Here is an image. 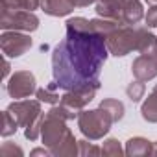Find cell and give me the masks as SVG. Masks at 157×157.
Instances as JSON below:
<instances>
[{
  "mask_svg": "<svg viewBox=\"0 0 157 157\" xmlns=\"http://www.w3.org/2000/svg\"><path fill=\"white\" fill-rule=\"evenodd\" d=\"M67 37L52 52L54 82L63 91L98 83L109 56L105 35L93 30L89 19L74 17L67 22Z\"/></svg>",
  "mask_w": 157,
  "mask_h": 157,
  "instance_id": "1",
  "label": "cell"
},
{
  "mask_svg": "<svg viewBox=\"0 0 157 157\" xmlns=\"http://www.w3.org/2000/svg\"><path fill=\"white\" fill-rule=\"evenodd\" d=\"M67 120L54 117L50 113L44 115L43 128H41V139L43 144L50 150L56 157H70L78 155V140L74 139L72 131L65 124Z\"/></svg>",
  "mask_w": 157,
  "mask_h": 157,
  "instance_id": "2",
  "label": "cell"
},
{
  "mask_svg": "<svg viewBox=\"0 0 157 157\" xmlns=\"http://www.w3.org/2000/svg\"><path fill=\"white\" fill-rule=\"evenodd\" d=\"M8 111L19 122V126L24 128V137L28 140H37L41 137L44 113L41 111L39 100H15L13 104H10Z\"/></svg>",
  "mask_w": 157,
  "mask_h": 157,
  "instance_id": "3",
  "label": "cell"
},
{
  "mask_svg": "<svg viewBox=\"0 0 157 157\" xmlns=\"http://www.w3.org/2000/svg\"><path fill=\"white\" fill-rule=\"evenodd\" d=\"M78 128L83 133L85 139L89 140H98L102 139L104 135L109 133L111 126L115 124L113 117L104 109V107H98V109H91V111H85L82 109L78 113Z\"/></svg>",
  "mask_w": 157,
  "mask_h": 157,
  "instance_id": "4",
  "label": "cell"
},
{
  "mask_svg": "<svg viewBox=\"0 0 157 157\" xmlns=\"http://www.w3.org/2000/svg\"><path fill=\"white\" fill-rule=\"evenodd\" d=\"M0 28L2 30H17V32H35L39 28V19L33 11L17 10L0 0Z\"/></svg>",
  "mask_w": 157,
  "mask_h": 157,
  "instance_id": "5",
  "label": "cell"
},
{
  "mask_svg": "<svg viewBox=\"0 0 157 157\" xmlns=\"http://www.w3.org/2000/svg\"><path fill=\"white\" fill-rule=\"evenodd\" d=\"M140 32H142V28H135V26H129V24H120L117 30H113L105 37L109 54H113L117 57H124L129 52L137 50L139 41H140Z\"/></svg>",
  "mask_w": 157,
  "mask_h": 157,
  "instance_id": "6",
  "label": "cell"
},
{
  "mask_svg": "<svg viewBox=\"0 0 157 157\" xmlns=\"http://www.w3.org/2000/svg\"><path fill=\"white\" fill-rule=\"evenodd\" d=\"M6 91L15 100H24V98L32 96L37 91L35 76L30 70H17V72H13L11 78L8 80V83H6Z\"/></svg>",
  "mask_w": 157,
  "mask_h": 157,
  "instance_id": "7",
  "label": "cell"
},
{
  "mask_svg": "<svg viewBox=\"0 0 157 157\" xmlns=\"http://www.w3.org/2000/svg\"><path fill=\"white\" fill-rule=\"evenodd\" d=\"M0 48L6 57H21L32 48V37L26 32L4 30L0 35Z\"/></svg>",
  "mask_w": 157,
  "mask_h": 157,
  "instance_id": "8",
  "label": "cell"
},
{
  "mask_svg": "<svg viewBox=\"0 0 157 157\" xmlns=\"http://www.w3.org/2000/svg\"><path fill=\"white\" fill-rule=\"evenodd\" d=\"M98 89H100V82L85 85V87H78V89H72V91H65V94L61 96V104H65L70 109L80 113L94 98V94L98 93Z\"/></svg>",
  "mask_w": 157,
  "mask_h": 157,
  "instance_id": "9",
  "label": "cell"
},
{
  "mask_svg": "<svg viewBox=\"0 0 157 157\" xmlns=\"http://www.w3.org/2000/svg\"><path fill=\"white\" fill-rule=\"evenodd\" d=\"M131 72L135 80L140 82H150L157 76V61L151 54H140L133 63H131Z\"/></svg>",
  "mask_w": 157,
  "mask_h": 157,
  "instance_id": "10",
  "label": "cell"
},
{
  "mask_svg": "<svg viewBox=\"0 0 157 157\" xmlns=\"http://www.w3.org/2000/svg\"><path fill=\"white\" fill-rule=\"evenodd\" d=\"M120 8H122V24L135 26L144 17L140 0H120Z\"/></svg>",
  "mask_w": 157,
  "mask_h": 157,
  "instance_id": "11",
  "label": "cell"
},
{
  "mask_svg": "<svg viewBox=\"0 0 157 157\" xmlns=\"http://www.w3.org/2000/svg\"><path fill=\"white\" fill-rule=\"evenodd\" d=\"M96 13L98 17L111 19L122 24V8L120 0H96Z\"/></svg>",
  "mask_w": 157,
  "mask_h": 157,
  "instance_id": "12",
  "label": "cell"
},
{
  "mask_svg": "<svg viewBox=\"0 0 157 157\" xmlns=\"http://www.w3.org/2000/svg\"><path fill=\"white\" fill-rule=\"evenodd\" d=\"M41 8L50 17H67L74 10L70 0H41Z\"/></svg>",
  "mask_w": 157,
  "mask_h": 157,
  "instance_id": "13",
  "label": "cell"
},
{
  "mask_svg": "<svg viewBox=\"0 0 157 157\" xmlns=\"http://www.w3.org/2000/svg\"><path fill=\"white\" fill-rule=\"evenodd\" d=\"M151 148H153L151 140H148L144 137H133L126 142V155H129V157L151 155Z\"/></svg>",
  "mask_w": 157,
  "mask_h": 157,
  "instance_id": "14",
  "label": "cell"
},
{
  "mask_svg": "<svg viewBox=\"0 0 157 157\" xmlns=\"http://www.w3.org/2000/svg\"><path fill=\"white\" fill-rule=\"evenodd\" d=\"M140 115L146 122H157V91H151L140 105Z\"/></svg>",
  "mask_w": 157,
  "mask_h": 157,
  "instance_id": "15",
  "label": "cell"
},
{
  "mask_svg": "<svg viewBox=\"0 0 157 157\" xmlns=\"http://www.w3.org/2000/svg\"><path fill=\"white\" fill-rule=\"evenodd\" d=\"M57 83L56 82H52L48 87H43V89H37L35 91V96H37V100L39 102H44V104H52V105H56V104H59L61 102V96L57 94Z\"/></svg>",
  "mask_w": 157,
  "mask_h": 157,
  "instance_id": "16",
  "label": "cell"
},
{
  "mask_svg": "<svg viewBox=\"0 0 157 157\" xmlns=\"http://www.w3.org/2000/svg\"><path fill=\"white\" fill-rule=\"evenodd\" d=\"M100 107H104V109L113 117L115 122H118V120L124 118V111H126V109H124V104L118 102V100H115V98H105V100H102Z\"/></svg>",
  "mask_w": 157,
  "mask_h": 157,
  "instance_id": "17",
  "label": "cell"
},
{
  "mask_svg": "<svg viewBox=\"0 0 157 157\" xmlns=\"http://www.w3.org/2000/svg\"><path fill=\"white\" fill-rule=\"evenodd\" d=\"M19 129V122L13 118V115L6 109L4 115H2V129H0V133H2V137H10V135H15Z\"/></svg>",
  "mask_w": 157,
  "mask_h": 157,
  "instance_id": "18",
  "label": "cell"
},
{
  "mask_svg": "<svg viewBox=\"0 0 157 157\" xmlns=\"http://www.w3.org/2000/svg\"><path fill=\"white\" fill-rule=\"evenodd\" d=\"M144 93H146V87H144V82H140V80H135L126 87V94L131 102H139L144 96Z\"/></svg>",
  "mask_w": 157,
  "mask_h": 157,
  "instance_id": "19",
  "label": "cell"
},
{
  "mask_svg": "<svg viewBox=\"0 0 157 157\" xmlns=\"http://www.w3.org/2000/svg\"><path fill=\"white\" fill-rule=\"evenodd\" d=\"M122 153H126V150H122L120 142L117 139H107L102 146V155H107V157H120Z\"/></svg>",
  "mask_w": 157,
  "mask_h": 157,
  "instance_id": "20",
  "label": "cell"
},
{
  "mask_svg": "<svg viewBox=\"0 0 157 157\" xmlns=\"http://www.w3.org/2000/svg\"><path fill=\"white\" fill-rule=\"evenodd\" d=\"M2 2H6L17 10H28V11H35L41 6V0H2Z\"/></svg>",
  "mask_w": 157,
  "mask_h": 157,
  "instance_id": "21",
  "label": "cell"
},
{
  "mask_svg": "<svg viewBox=\"0 0 157 157\" xmlns=\"http://www.w3.org/2000/svg\"><path fill=\"white\" fill-rule=\"evenodd\" d=\"M102 153V148L94 146V144H89L87 140H78V155H100Z\"/></svg>",
  "mask_w": 157,
  "mask_h": 157,
  "instance_id": "22",
  "label": "cell"
},
{
  "mask_svg": "<svg viewBox=\"0 0 157 157\" xmlns=\"http://www.w3.org/2000/svg\"><path fill=\"white\" fill-rule=\"evenodd\" d=\"M0 155H2V157H15V155L22 157L24 151H22L19 146H15L13 142H4L2 148H0Z\"/></svg>",
  "mask_w": 157,
  "mask_h": 157,
  "instance_id": "23",
  "label": "cell"
},
{
  "mask_svg": "<svg viewBox=\"0 0 157 157\" xmlns=\"http://www.w3.org/2000/svg\"><path fill=\"white\" fill-rule=\"evenodd\" d=\"M144 21H146L148 28H157V4L150 6V10H148V13H146Z\"/></svg>",
  "mask_w": 157,
  "mask_h": 157,
  "instance_id": "24",
  "label": "cell"
},
{
  "mask_svg": "<svg viewBox=\"0 0 157 157\" xmlns=\"http://www.w3.org/2000/svg\"><path fill=\"white\" fill-rule=\"evenodd\" d=\"M94 2H96V0H70V4L74 8H87V6H91Z\"/></svg>",
  "mask_w": 157,
  "mask_h": 157,
  "instance_id": "25",
  "label": "cell"
},
{
  "mask_svg": "<svg viewBox=\"0 0 157 157\" xmlns=\"http://www.w3.org/2000/svg\"><path fill=\"white\" fill-rule=\"evenodd\" d=\"M48 153H50V150H48V148H35L30 155H32V157H35V155H48Z\"/></svg>",
  "mask_w": 157,
  "mask_h": 157,
  "instance_id": "26",
  "label": "cell"
},
{
  "mask_svg": "<svg viewBox=\"0 0 157 157\" xmlns=\"http://www.w3.org/2000/svg\"><path fill=\"white\" fill-rule=\"evenodd\" d=\"M10 61L8 59H4V72H2V78H4V80H6V78H8V74H10Z\"/></svg>",
  "mask_w": 157,
  "mask_h": 157,
  "instance_id": "27",
  "label": "cell"
},
{
  "mask_svg": "<svg viewBox=\"0 0 157 157\" xmlns=\"http://www.w3.org/2000/svg\"><path fill=\"white\" fill-rule=\"evenodd\" d=\"M151 157H157V142H153V148H151Z\"/></svg>",
  "mask_w": 157,
  "mask_h": 157,
  "instance_id": "28",
  "label": "cell"
},
{
  "mask_svg": "<svg viewBox=\"0 0 157 157\" xmlns=\"http://www.w3.org/2000/svg\"><path fill=\"white\" fill-rule=\"evenodd\" d=\"M150 54H151V56H153V57H155V61H157V48H155V50H153V52H150Z\"/></svg>",
  "mask_w": 157,
  "mask_h": 157,
  "instance_id": "29",
  "label": "cell"
},
{
  "mask_svg": "<svg viewBox=\"0 0 157 157\" xmlns=\"http://www.w3.org/2000/svg\"><path fill=\"white\" fill-rule=\"evenodd\" d=\"M146 2H148L150 6H153V4H157V0H146Z\"/></svg>",
  "mask_w": 157,
  "mask_h": 157,
  "instance_id": "30",
  "label": "cell"
},
{
  "mask_svg": "<svg viewBox=\"0 0 157 157\" xmlns=\"http://www.w3.org/2000/svg\"><path fill=\"white\" fill-rule=\"evenodd\" d=\"M153 91H157V85H155V87H153Z\"/></svg>",
  "mask_w": 157,
  "mask_h": 157,
  "instance_id": "31",
  "label": "cell"
}]
</instances>
